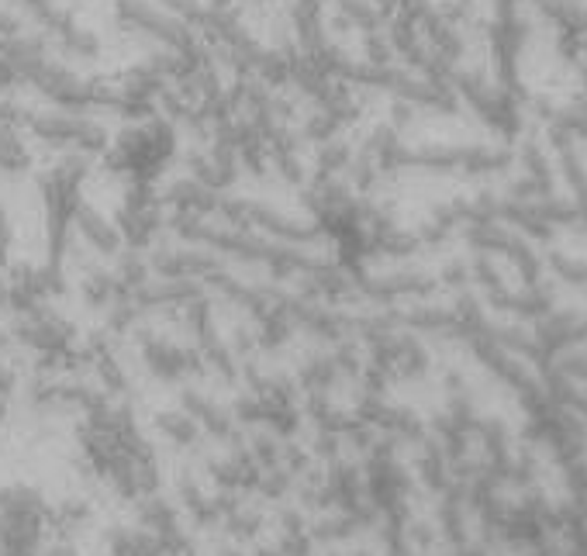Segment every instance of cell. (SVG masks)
I'll return each instance as SVG.
<instances>
[{
  "label": "cell",
  "instance_id": "cell-1",
  "mask_svg": "<svg viewBox=\"0 0 587 556\" xmlns=\"http://www.w3.org/2000/svg\"><path fill=\"white\" fill-rule=\"evenodd\" d=\"M73 228H76V235L83 239V246L94 249L97 256H118L121 246H125L118 225H114L111 218H104L97 208H90V204H80V208H76Z\"/></svg>",
  "mask_w": 587,
  "mask_h": 556
},
{
  "label": "cell",
  "instance_id": "cell-2",
  "mask_svg": "<svg viewBox=\"0 0 587 556\" xmlns=\"http://www.w3.org/2000/svg\"><path fill=\"white\" fill-rule=\"evenodd\" d=\"M28 170H32V149L25 146L18 128L0 125V173L4 177H18V173Z\"/></svg>",
  "mask_w": 587,
  "mask_h": 556
},
{
  "label": "cell",
  "instance_id": "cell-3",
  "mask_svg": "<svg viewBox=\"0 0 587 556\" xmlns=\"http://www.w3.org/2000/svg\"><path fill=\"white\" fill-rule=\"evenodd\" d=\"M349 163H353V152H349L346 142L329 139L318 146V170H322V177H339L342 170H349Z\"/></svg>",
  "mask_w": 587,
  "mask_h": 556
},
{
  "label": "cell",
  "instance_id": "cell-4",
  "mask_svg": "<svg viewBox=\"0 0 587 556\" xmlns=\"http://www.w3.org/2000/svg\"><path fill=\"white\" fill-rule=\"evenodd\" d=\"M21 80H25V76H21V73H18V66L11 63V56H7V52L0 49V90L18 87Z\"/></svg>",
  "mask_w": 587,
  "mask_h": 556
}]
</instances>
